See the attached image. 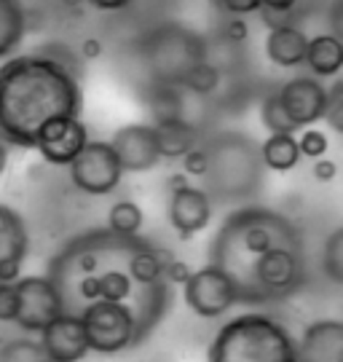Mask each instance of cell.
<instances>
[{
	"label": "cell",
	"instance_id": "cell-1",
	"mask_svg": "<svg viewBox=\"0 0 343 362\" xmlns=\"http://www.w3.org/2000/svg\"><path fill=\"white\" fill-rule=\"evenodd\" d=\"M169 250L110 228L78 233L51 258L49 282L57 287L62 314L81 317L94 303H121L137 314L148 338L172 303V282L164 276Z\"/></svg>",
	"mask_w": 343,
	"mask_h": 362
},
{
	"label": "cell",
	"instance_id": "cell-2",
	"mask_svg": "<svg viewBox=\"0 0 343 362\" xmlns=\"http://www.w3.org/2000/svg\"><path fill=\"white\" fill-rule=\"evenodd\" d=\"M81 78L43 54H22L0 65V134L19 148H35L43 132L64 118H81Z\"/></svg>",
	"mask_w": 343,
	"mask_h": 362
},
{
	"label": "cell",
	"instance_id": "cell-3",
	"mask_svg": "<svg viewBox=\"0 0 343 362\" xmlns=\"http://www.w3.org/2000/svg\"><path fill=\"white\" fill-rule=\"evenodd\" d=\"M271 247H303L301 228L274 209L244 207L231 212L217 228L209 247V263L228 274L239 296L247 272Z\"/></svg>",
	"mask_w": 343,
	"mask_h": 362
},
{
	"label": "cell",
	"instance_id": "cell-4",
	"mask_svg": "<svg viewBox=\"0 0 343 362\" xmlns=\"http://www.w3.org/2000/svg\"><path fill=\"white\" fill-rule=\"evenodd\" d=\"M209 167L202 180L207 182V194L220 204H233L257 194L263 180V156L260 145L252 137L236 132L217 134L207 143Z\"/></svg>",
	"mask_w": 343,
	"mask_h": 362
},
{
	"label": "cell",
	"instance_id": "cell-5",
	"mask_svg": "<svg viewBox=\"0 0 343 362\" xmlns=\"http://www.w3.org/2000/svg\"><path fill=\"white\" fill-rule=\"evenodd\" d=\"M212 362H295L293 336L266 314H242L217 330Z\"/></svg>",
	"mask_w": 343,
	"mask_h": 362
},
{
	"label": "cell",
	"instance_id": "cell-6",
	"mask_svg": "<svg viewBox=\"0 0 343 362\" xmlns=\"http://www.w3.org/2000/svg\"><path fill=\"white\" fill-rule=\"evenodd\" d=\"M140 54L151 73V83L180 86L185 73L207 59V40L188 27L164 25L142 38Z\"/></svg>",
	"mask_w": 343,
	"mask_h": 362
},
{
	"label": "cell",
	"instance_id": "cell-7",
	"mask_svg": "<svg viewBox=\"0 0 343 362\" xmlns=\"http://www.w3.org/2000/svg\"><path fill=\"white\" fill-rule=\"evenodd\" d=\"M78 320L83 322L89 349L100 354H118L145 341L137 314L121 303H94Z\"/></svg>",
	"mask_w": 343,
	"mask_h": 362
},
{
	"label": "cell",
	"instance_id": "cell-8",
	"mask_svg": "<svg viewBox=\"0 0 343 362\" xmlns=\"http://www.w3.org/2000/svg\"><path fill=\"white\" fill-rule=\"evenodd\" d=\"M67 169H70L73 185L89 196L113 194L124 177V167L115 156L113 143H105V140H89L83 145V151L67 164Z\"/></svg>",
	"mask_w": 343,
	"mask_h": 362
},
{
	"label": "cell",
	"instance_id": "cell-9",
	"mask_svg": "<svg viewBox=\"0 0 343 362\" xmlns=\"http://www.w3.org/2000/svg\"><path fill=\"white\" fill-rule=\"evenodd\" d=\"M182 298L191 306L193 314H199L204 320H217L231 306L239 303L236 287L228 279V274L220 272L212 263L199 269V272H191V276L182 285Z\"/></svg>",
	"mask_w": 343,
	"mask_h": 362
},
{
	"label": "cell",
	"instance_id": "cell-10",
	"mask_svg": "<svg viewBox=\"0 0 343 362\" xmlns=\"http://www.w3.org/2000/svg\"><path fill=\"white\" fill-rule=\"evenodd\" d=\"M16 290V320L27 333H40L51 320L62 314V303L57 296V287L49 282V276H19L13 282Z\"/></svg>",
	"mask_w": 343,
	"mask_h": 362
},
{
	"label": "cell",
	"instance_id": "cell-11",
	"mask_svg": "<svg viewBox=\"0 0 343 362\" xmlns=\"http://www.w3.org/2000/svg\"><path fill=\"white\" fill-rule=\"evenodd\" d=\"M115 156L121 161L124 172H151L161 161V145L158 132L148 124H129L113 134Z\"/></svg>",
	"mask_w": 343,
	"mask_h": 362
},
{
	"label": "cell",
	"instance_id": "cell-12",
	"mask_svg": "<svg viewBox=\"0 0 343 362\" xmlns=\"http://www.w3.org/2000/svg\"><path fill=\"white\" fill-rule=\"evenodd\" d=\"M279 100L287 116L293 118V124L301 129V127L322 121L325 105H327V89L319 83L317 76H298L281 86Z\"/></svg>",
	"mask_w": 343,
	"mask_h": 362
},
{
	"label": "cell",
	"instance_id": "cell-13",
	"mask_svg": "<svg viewBox=\"0 0 343 362\" xmlns=\"http://www.w3.org/2000/svg\"><path fill=\"white\" fill-rule=\"evenodd\" d=\"M212 220V199L204 188L180 185L169 199V223L178 231L180 239H191L204 231Z\"/></svg>",
	"mask_w": 343,
	"mask_h": 362
},
{
	"label": "cell",
	"instance_id": "cell-14",
	"mask_svg": "<svg viewBox=\"0 0 343 362\" xmlns=\"http://www.w3.org/2000/svg\"><path fill=\"white\" fill-rule=\"evenodd\" d=\"M40 344L46 349V357L54 362H76L83 360L89 354V341H86V330L78 317L70 314H59L57 320H51L43 330H40Z\"/></svg>",
	"mask_w": 343,
	"mask_h": 362
},
{
	"label": "cell",
	"instance_id": "cell-15",
	"mask_svg": "<svg viewBox=\"0 0 343 362\" xmlns=\"http://www.w3.org/2000/svg\"><path fill=\"white\" fill-rule=\"evenodd\" d=\"M30 250L25 220L11 207L0 204V282H16L22 276V263Z\"/></svg>",
	"mask_w": 343,
	"mask_h": 362
},
{
	"label": "cell",
	"instance_id": "cell-16",
	"mask_svg": "<svg viewBox=\"0 0 343 362\" xmlns=\"http://www.w3.org/2000/svg\"><path fill=\"white\" fill-rule=\"evenodd\" d=\"M89 143V134L81 118H64L59 124H54L43 132V137L38 140L35 151H38L49 164L57 167H67L73 158H76L83 145Z\"/></svg>",
	"mask_w": 343,
	"mask_h": 362
},
{
	"label": "cell",
	"instance_id": "cell-17",
	"mask_svg": "<svg viewBox=\"0 0 343 362\" xmlns=\"http://www.w3.org/2000/svg\"><path fill=\"white\" fill-rule=\"evenodd\" d=\"M295 354L303 362H343V322L319 320L308 325L295 346Z\"/></svg>",
	"mask_w": 343,
	"mask_h": 362
},
{
	"label": "cell",
	"instance_id": "cell-18",
	"mask_svg": "<svg viewBox=\"0 0 343 362\" xmlns=\"http://www.w3.org/2000/svg\"><path fill=\"white\" fill-rule=\"evenodd\" d=\"M308 38L293 25L271 27L266 38V57L279 67H298L303 65Z\"/></svg>",
	"mask_w": 343,
	"mask_h": 362
},
{
	"label": "cell",
	"instance_id": "cell-19",
	"mask_svg": "<svg viewBox=\"0 0 343 362\" xmlns=\"http://www.w3.org/2000/svg\"><path fill=\"white\" fill-rule=\"evenodd\" d=\"M303 65H308V70L317 78L338 76L343 70V43L332 33H322L317 38H311Z\"/></svg>",
	"mask_w": 343,
	"mask_h": 362
},
{
	"label": "cell",
	"instance_id": "cell-20",
	"mask_svg": "<svg viewBox=\"0 0 343 362\" xmlns=\"http://www.w3.org/2000/svg\"><path fill=\"white\" fill-rule=\"evenodd\" d=\"M158 132V145H161V158H182L191 151L199 132L193 129L185 118H172V121H158L153 124Z\"/></svg>",
	"mask_w": 343,
	"mask_h": 362
},
{
	"label": "cell",
	"instance_id": "cell-21",
	"mask_svg": "<svg viewBox=\"0 0 343 362\" xmlns=\"http://www.w3.org/2000/svg\"><path fill=\"white\" fill-rule=\"evenodd\" d=\"M27 33V11L19 0H0V59L11 57Z\"/></svg>",
	"mask_w": 343,
	"mask_h": 362
},
{
	"label": "cell",
	"instance_id": "cell-22",
	"mask_svg": "<svg viewBox=\"0 0 343 362\" xmlns=\"http://www.w3.org/2000/svg\"><path fill=\"white\" fill-rule=\"evenodd\" d=\"M260 156H263V164L274 172H287L298 164L301 158V148L293 134H271L266 143L260 145Z\"/></svg>",
	"mask_w": 343,
	"mask_h": 362
},
{
	"label": "cell",
	"instance_id": "cell-23",
	"mask_svg": "<svg viewBox=\"0 0 343 362\" xmlns=\"http://www.w3.org/2000/svg\"><path fill=\"white\" fill-rule=\"evenodd\" d=\"M220 78H223L220 67H217L215 62H209V59H202L199 65H193L191 70L185 73L180 89L191 91L196 97H207V94H212V91L220 86Z\"/></svg>",
	"mask_w": 343,
	"mask_h": 362
},
{
	"label": "cell",
	"instance_id": "cell-24",
	"mask_svg": "<svg viewBox=\"0 0 343 362\" xmlns=\"http://www.w3.org/2000/svg\"><path fill=\"white\" fill-rule=\"evenodd\" d=\"M107 228L115 233H121V236H137L142 228V209L140 204H134V202H115L110 212H107Z\"/></svg>",
	"mask_w": 343,
	"mask_h": 362
},
{
	"label": "cell",
	"instance_id": "cell-25",
	"mask_svg": "<svg viewBox=\"0 0 343 362\" xmlns=\"http://www.w3.org/2000/svg\"><path fill=\"white\" fill-rule=\"evenodd\" d=\"M260 121H263V127L271 134H295V129H298L293 124V118L287 116L284 105H281L279 91L263 97V103H260Z\"/></svg>",
	"mask_w": 343,
	"mask_h": 362
},
{
	"label": "cell",
	"instance_id": "cell-26",
	"mask_svg": "<svg viewBox=\"0 0 343 362\" xmlns=\"http://www.w3.org/2000/svg\"><path fill=\"white\" fill-rule=\"evenodd\" d=\"M322 269L330 282L343 285V228H335L327 236L325 250H322Z\"/></svg>",
	"mask_w": 343,
	"mask_h": 362
},
{
	"label": "cell",
	"instance_id": "cell-27",
	"mask_svg": "<svg viewBox=\"0 0 343 362\" xmlns=\"http://www.w3.org/2000/svg\"><path fill=\"white\" fill-rule=\"evenodd\" d=\"M0 360L3 362H43L49 360L46 357V349L40 341H30V338H16L11 344H6L0 349Z\"/></svg>",
	"mask_w": 343,
	"mask_h": 362
},
{
	"label": "cell",
	"instance_id": "cell-28",
	"mask_svg": "<svg viewBox=\"0 0 343 362\" xmlns=\"http://www.w3.org/2000/svg\"><path fill=\"white\" fill-rule=\"evenodd\" d=\"M322 118L330 124L332 132L343 134V78L327 89V105H325V116Z\"/></svg>",
	"mask_w": 343,
	"mask_h": 362
},
{
	"label": "cell",
	"instance_id": "cell-29",
	"mask_svg": "<svg viewBox=\"0 0 343 362\" xmlns=\"http://www.w3.org/2000/svg\"><path fill=\"white\" fill-rule=\"evenodd\" d=\"M38 54H43V57H51V59H57L62 67H67L70 73L76 78L83 76V70H81V62H78V57L73 49H67V46H62V43H54V46H43V49H38Z\"/></svg>",
	"mask_w": 343,
	"mask_h": 362
},
{
	"label": "cell",
	"instance_id": "cell-30",
	"mask_svg": "<svg viewBox=\"0 0 343 362\" xmlns=\"http://www.w3.org/2000/svg\"><path fill=\"white\" fill-rule=\"evenodd\" d=\"M298 148H301V156H308V158H319V156L327 153V134L319 129H308L301 134V140H298Z\"/></svg>",
	"mask_w": 343,
	"mask_h": 362
},
{
	"label": "cell",
	"instance_id": "cell-31",
	"mask_svg": "<svg viewBox=\"0 0 343 362\" xmlns=\"http://www.w3.org/2000/svg\"><path fill=\"white\" fill-rule=\"evenodd\" d=\"M247 35H250L247 22L239 19L236 13H228V19L223 22V27H220V38L228 40V43H236V46H242L244 40H247Z\"/></svg>",
	"mask_w": 343,
	"mask_h": 362
},
{
	"label": "cell",
	"instance_id": "cell-32",
	"mask_svg": "<svg viewBox=\"0 0 343 362\" xmlns=\"http://www.w3.org/2000/svg\"><path fill=\"white\" fill-rule=\"evenodd\" d=\"M209 167V158H207V148H196L193 145L188 153L182 156V169L191 175V177H204Z\"/></svg>",
	"mask_w": 343,
	"mask_h": 362
},
{
	"label": "cell",
	"instance_id": "cell-33",
	"mask_svg": "<svg viewBox=\"0 0 343 362\" xmlns=\"http://www.w3.org/2000/svg\"><path fill=\"white\" fill-rule=\"evenodd\" d=\"M16 290L13 282H0V322H13L16 320Z\"/></svg>",
	"mask_w": 343,
	"mask_h": 362
},
{
	"label": "cell",
	"instance_id": "cell-34",
	"mask_svg": "<svg viewBox=\"0 0 343 362\" xmlns=\"http://www.w3.org/2000/svg\"><path fill=\"white\" fill-rule=\"evenodd\" d=\"M212 3L223 13H236V16H244V13H252L263 8L260 0H212Z\"/></svg>",
	"mask_w": 343,
	"mask_h": 362
},
{
	"label": "cell",
	"instance_id": "cell-35",
	"mask_svg": "<svg viewBox=\"0 0 343 362\" xmlns=\"http://www.w3.org/2000/svg\"><path fill=\"white\" fill-rule=\"evenodd\" d=\"M164 276L172 282V285H185V279L191 276V266H188V263H182V260L169 258L164 263Z\"/></svg>",
	"mask_w": 343,
	"mask_h": 362
},
{
	"label": "cell",
	"instance_id": "cell-36",
	"mask_svg": "<svg viewBox=\"0 0 343 362\" xmlns=\"http://www.w3.org/2000/svg\"><path fill=\"white\" fill-rule=\"evenodd\" d=\"M327 25L330 33L343 43V0H332L330 8H327Z\"/></svg>",
	"mask_w": 343,
	"mask_h": 362
},
{
	"label": "cell",
	"instance_id": "cell-37",
	"mask_svg": "<svg viewBox=\"0 0 343 362\" xmlns=\"http://www.w3.org/2000/svg\"><path fill=\"white\" fill-rule=\"evenodd\" d=\"M311 172H314V177H317L319 182H330V180H335L338 167H335V161H330V158H322V156H319L317 164L311 167Z\"/></svg>",
	"mask_w": 343,
	"mask_h": 362
},
{
	"label": "cell",
	"instance_id": "cell-38",
	"mask_svg": "<svg viewBox=\"0 0 343 362\" xmlns=\"http://www.w3.org/2000/svg\"><path fill=\"white\" fill-rule=\"evenodd\" d=\"M263 8H271V11H279V13H293V8L301 3V0H260Z\"/></svg>",
	"mask_w": 343,
	"mask_h": 362
},
{
	"label": "cell",
	"instance_id": "cell-39",
	"mask_svg": "<svg viewBox=\"0 0 343 362\" xmlns=\"http://www.w3.org/2000/svg\"><path fill=\"white\" fill-rule=\"evenodd\" d=\"M100 54H102L100 38H86L81 43V57H83V59H97Z\"/></svg>",
	"mask_w": 343,
	"mask_h": 362
},
{
	"label": "cell",
	"instance_id": "cell-40",
	"mask_svg": "<svg viewBox=\"0 0 343 362\" xmlns=\"http://www.w3.org/2000/svg\"><path fill=\"white\" fill-rule=\"evenodd\" d=\"M94 8H102V11H121L127 8L132 0H89Z\"/></svg>",
	"mask_w": 343,
	"mask_h": 362
},
{
	"label": "cell",
	"instance_id": "cell-41",
	"mask_svg": "<svg viewBox=\"0 0 343 362\" xmlns=\"http://www.w3.org/2000/svg\"><path fill=\"white\" fill-rule=\"evenodd\" d=\"M6 167H8V148L6 143H0V175L6 172Z\"/></svg>",
	"mask_w": 343,
	"mask_h": 362
},
{
	"label": "cell",
	"instance_id": "cell-42",
	"mask_svg": "<svg viewBox=\"0 0 343 362\" xmlns=\"http://www.w3.org/2000/svg\"><path fill=\"white\" fill-rule=\"evenodd\" d=\"M180 185H188L185 175H175V177H169V188H172V191H175V188H180Z\"/></svg>",
	"mask_w": 343,
	"mask_h": 362
},
{
	"label": "cell",
	"instance_id": "cell-43",
	"mask_svg": "<svg viewBox=\"0 0 343 362\" xmlns=\"http://www.w3.org/2000/svg\"><path fill=\"white\" fill-rule=\"evenodd\" d=\"M64 6H73V8H76V6H81V3H83V0H62Z\"/></svg>",
	"mask_w": 343,
	"mask_h": 362
}]
</instances>
